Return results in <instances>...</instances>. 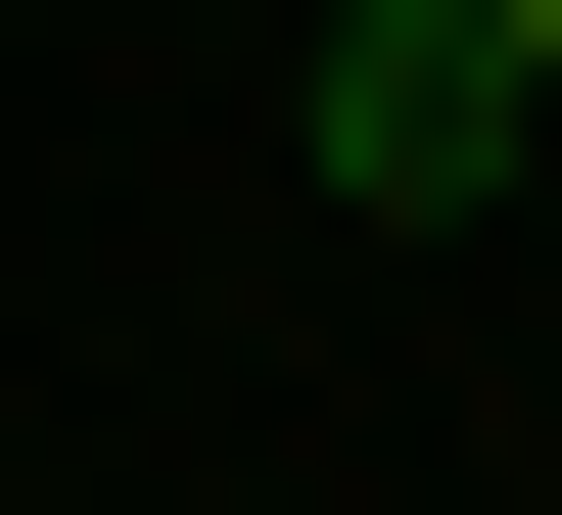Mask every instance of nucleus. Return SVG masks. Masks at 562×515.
Returning a JSON list of instances; mask_svg holds the SVG:
<instances>
[{"label": "nucleus", "instance_id": "1", "mask_svg": "<svg viewBox=\"0 0 562 515\" xmlns=\"http://www.w3.org/2000/svg\"><path fill=\"white\" fill-rule=\"evenodd\" d=\"M516 141H562V94H516V47H469V0H328V188H375V235H469Z\"/></svg>", "mask_w": 562, "mask_h": 515}, {"label": "nucleus", "instance_id": "2", "mask_svg": "<svg viewBox=\"0 0 562 515\" xmlns=\"http://www.w3.org/2000/svg\"><path fill=\"white\" fill-rule=\"evenodd\" d=\"M469 47H516V94H562V0H469Z\"/></svg>", "mask_w": 562, "mask_h": 515}, {"label": "nucleus", "instance_id": "3", "mask_svg": "<svg viewBox=\"0 0 562 515\" xmlns=\"http://www.w3.org/2000/svg\"><path fill=\"white\" fill-rule=\"evenodd\" d=\"M281 47H328V0H281Z\"/></svg>", "mask_w": 562, "mask_h": 515}]
</instances>
